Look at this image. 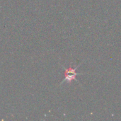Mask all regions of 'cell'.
Instances as JSON below:
<instances>
[{
    "label": "cell",
    "mask_w": 121,
    "mask_h": 121,
    "mask_svg": "<svg viewBox=\"0 0 121 121\" xmlns=\"http://www.w3.org/2000/svg\"><path fill=\"white\" fill-rule=\"evenodd\" d=\"M79 66H80V65H79L77 67H74V68H72V67H69L68 69L64 68V69H65V78H64V79L62 80V82L61 84H62V83L65 82H67L68 83H71L72 81L79 82V81L77 79L76 77H77V75H79V74H84V73H81V72H79V73L76 72L77 69Z\"/></svg>",
    "instance_id": "obj_1"
}]
</instances>
